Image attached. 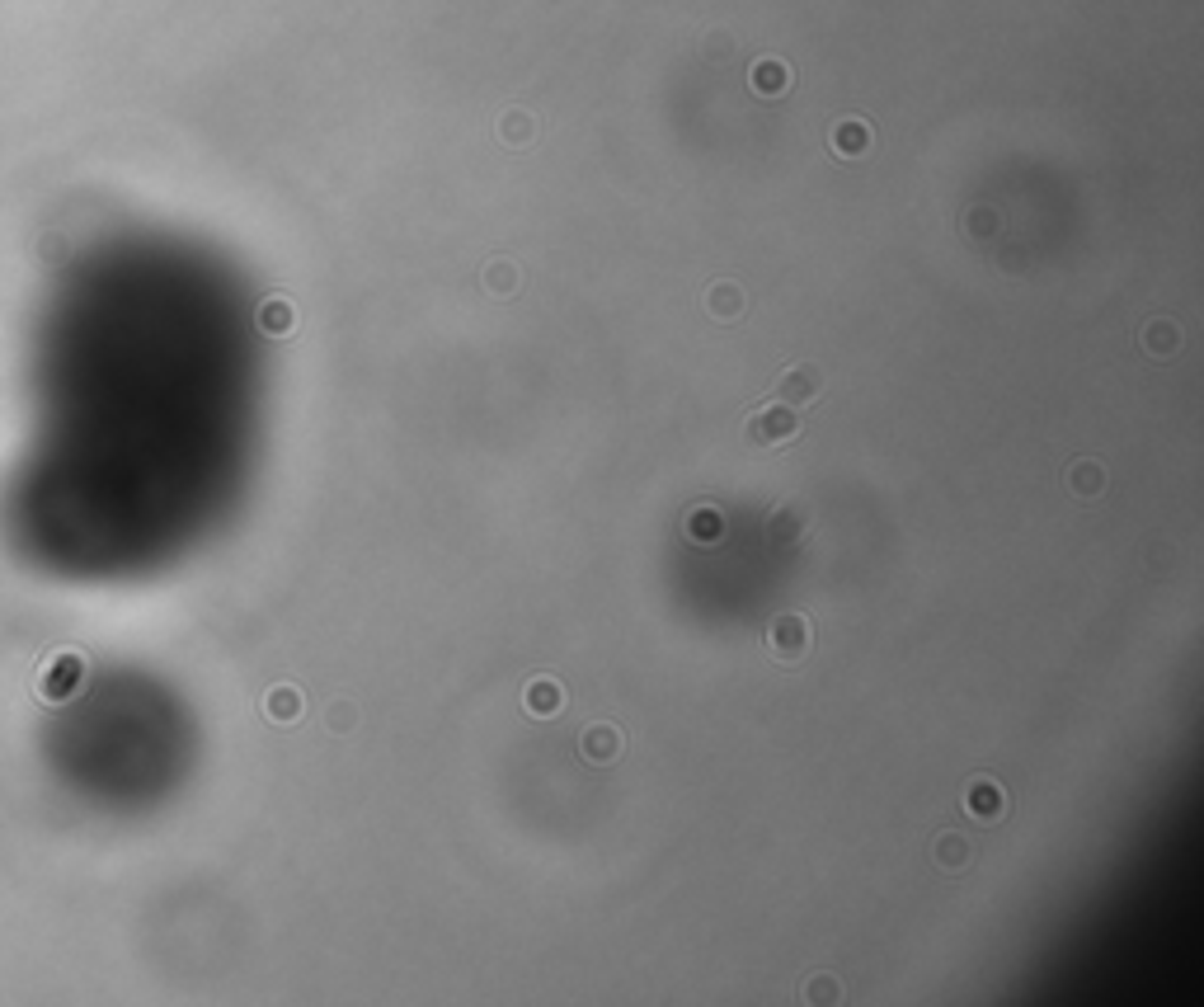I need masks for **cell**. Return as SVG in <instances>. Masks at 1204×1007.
I'll return each instance as SVG.
<instances>
[{"mask_svg": "<svg viewBox=\"0 0 1204 1007\" xmlns=\"http://www.w3.org/2000/svg\"><path fill=\"white\" fill-rule=\"evenodd\" d=\"M260 330H269V335H288L292 330V306L283 297H269L260 306Z\"/></svg>", "mask_w": 1204, "mask_h": 1007, "instance_id": "obj_18", "label": "cell"}, {"mask_svg": "<svg viewBox=\"0 0 1204 1007\" xmlns=\"http://www.w3.org/2000/svg\"><path fill=\"white\" fill-rule=\"evenodd\" d=\"M767 650L777 654L781 664H795L809 654V617L805 613H781L767 627Z\"/></svg>", "mask_w": 1204, "mask_h": 1007, "instance_id": "obj_2", "label": "cell"}, {"mask_svg": "<svg viewBox=\"0 0 1204 1007\" xmlns=\"http://www.w3.org/2000/svg\"><path fill=\"white\" fill-rule=\"evenodd\" d=\"M970 857H974L970 838H960V833H941V838H936V866H941V872H965Z\"/></svg>", "mask_w": 1204, "mask_h": 1007, "instance_id": "obj_13", "label": "cell"}, {"mask_svg": "<svg viewBox=\"0 0 1204 1007\" xmlns=\"http://www.w3.org/2000/svg\"><path fill=\"white\" fill-rule=\"evenodd\" d=\"M522 707L532 711V716H556V711L565 707V688L550 678H536L527 682V693H522Z\"/></svg>", "mask_w": 1204, "mask_h": 1007, "instance_id": "obj_11", "label": "cell"}, {"mask_svg": "<svg viewBox=\"0 0 1204 1007\" xmlns=\"http://www.w3.org/2000/svg\"><path fill=\"white\" fill-rule=\"evenodd\" d=\"M354 721H358L354 702H334V707L325 711V725L334 730V735H348V730H354Z\"/></svg>", "mask_w": 1204, "mask_h": 1007, "instance_id": "obj_19", "label": "cell"}, {"mask_svg": "<svg viewBox=\"0 0 1204 1007\" xmlns=\"http://www.w3.org/2000/svg\"><path fill=\"white\" fill-rule=\"evenodd\" d=\"M1143 349H1148L1152 358H1172L1181 349V330H1177V321H1167V315H1158V321H1148L1143 326Z\"/></svg>", "mask_w": 1204, "mask_h": 1007, "instance_id": "obj_10", "label": "cell"}, {"mask_svg": "<svg viewBox=\"0 0 1204 1007\" xmlns=\"http://www.w3.org/2000/svg\"><path fill=\"white\" fill-rule=\"evenodd\" d=\"M965 815H974L979 824H993V819L1007 815V791L993 782V776H974L965 787Z\"/></svg>", "mask_w": 1204, "mask_h": 1007, "instance_id": "obj_4", "label": "cell"}, {"mask_svg": "<svg viewBox=\"0 0 1204 1007\" xmlns=\"http://www.w3.org/2000/svg\"><path fill=\"white\" fill-rule=\"evenodd\" d=\"M579 753H584V762H593V767H607V762L621 758V730L607 721H593L584 735H579Z\"/></svg>", "mask_w": 1204, "mask_h": 1007, "instance_id": "obj_5", "label": "cell"}, {"mask_svg": "<svg viewBox=\"0 0 1204 1007\" xmlns=\"http://www.w3.org/2000/svg\"><path fill=\"white\" fill-rule=\"evenodd\" d=\"M706 311H711L715 321H739L743 315V287L739 283H715L711 292H706Z\"/></svg>", "mask_w": 1204, "mask_h": 1007, "instance_id": "obj_12", "label": "cell"}, {"mask_svg": "<svg viewBox=\"0 0 1204 1007\" xmlns=\"http://www.w3.org/2000/svg\"><path fill=\"white\" fill-rule=\"evenodd\" d=\"M805 998L809 1003H837V980H814Z\"/></svg>", "mask_w": 1204, "mask_h": 1007, "instance_id": "obj_20", "label": "cell"}, {"mask_svg": "<svg viewBox=\"0 0 1204 1007\" xmlns=\"http://www.w3.org/2000/svg\"><path fill=\"white\" fill-rule=\"evenodd\" d=\"M1068 490L1078 494V499H1096V494L1106 490V466L1092 462V457L1073 462V466H1068Z\"/></svg>", "mask_w": 1204, "mask_h": 1007, "instance_id": "obj_9", "label": "cell"}, {"mask_svg": "<svg viewBox=\"0 0 1204 1007\" xmlns=\"http://www.w3.org/2000/svg\"><path fill=\"white\" fill-rule=\"evenodd\" d=\"M795 434H800V420H795V409L786 405V400H767V405H758L748 415V424H743V438H748L752 448L791 443Z\"/></svg>", "mask_w": 1204, "mask_h": 1007, "instance_id": "obj_1", "label": "cell"}, {"mask_svg": "<svg viewBox=\"0 0 1204 1007\" xmlns=\"http://www.w3.org/2000/svg\"><path fill=\"white\" fill-rule=\"evenodd\" d=\"M485 292H494V297L518 292V264H508V259H490V264H485Z\"/></svg>", "mask_w": 1204, "mask_h": 1007, "instance_id": "obj_16", "label": "cell"}, {"mask_svg": "<svg viewBox=\"0 0 1204 1007\" xmlns=\"http://www.w3.org/2000/svg\"><path fill=\"white\" fill-rule=\"evenodd\" d=\"M301 707H306V702H301V693H297V688H274V693H269V702H264V711H269V716H274L278 725L297 721V716H301Z\"/></svg>", "mask_w": 1204, "mask_h": 1007, "instance_id": "obj_17", "label": "cell"}, {"mask_svg": "<svg viewBox=\"0 0 1204 1007\" xmlns=\"http://www.w3.org/2000/svg\"><path fill=\"white\" fill-rule=\"evenodd\" d=\"M805 523H809L805 503H781L777 514H772V523H767V532H772V542L777 546H795L800 537H805Z\"/></svg>", "mask_w": 1204, "mask_h": 1007, "instance_id": "obj_8", "label": "cell"}, {"mask_svg": "<svg viewBox=\"0 0 1204 1007\" xmlns=\"http://www.w3.org/2000/svg\"><path fill=\"white\" fill-rule=\"evenodd\" d=\"M819 395H823V372L814 368V363H795V368L777 381V400H786L791 409L814 405Z\"/></svg>", "mask_w": 1204, "mask_h": 1007, "instance_id": "obj_3", "label": "cell"}, {"mask_svg": "<svg viewBox=\"0 0 1204 1007\" xmlns=\"http://www.w3.org/2000/svg\"><path fill=\"white\" fill-rule=\"evenodd\" d=\"M970 232H974V236H979V232H984V236H993V232H998V217H993L988 207H984V212L974 207V212H970Z\"/></svg>", "mask_w": 1204, "mask_h": 1007, "instance_id": "obj_21", "label": "cell"}, {"mask_svg": "<svg viewBox=\"0 0 1204 1007\" xmlns=\"http://www.w3.org/2000/svg\"><path fill=\"white\" fill-rule=\"evenodd\" d=\"M536 136V118L522 109H508L504 118H499V142H508V147H527Z\"/></svg>", "mask_w": 1204, "mask_h": 1007, "instance_id": "obj_14", "label": "cell"}, {"mask_svg": "<svg viewBox=\"0 0 1204 1007\" xmlns=\"http://www.w3.org/2000/svg\"><path fill=\"white\" fill-rule=\"evenodd\" d=\"M791 81H795L791 67H786V62H777V57H763V62H758V67L748 71V85H752V90H758L763 99L786 95V90H791Z\"/></svg>", "mask_w": 1204, "mask_h": 1007, "instance_id": "obj_7", "label": "cell"}, {"mask_svg": "<svg viewBox=\"0 0 1204 1007\" xmlns=\"http://www.w3.org/2000/svg\"><path fill=\"white\" fill-rule=\"evenodd\" d=\"M720 532H725V523H720L715 509H692V514H687V537H692L697 546L720 542Z\"/></svg>", "mask_w": 1204, "mask_h": 1007, "instance_id": "obj_15", "label": "cell"}, {"mask_svg": "<svg viewBox=\"0 0 1204 1007\" xmlns=\"http://www.w3.org/2000/svg\"><path fill=\"white\" fill-rule=\"evenodd\" d=\"M871 142H876V132H871V123H862V118H842V123L833 127V136H828L833 156H842V161H857V156H866V151H871Z\"/></svg>", "mask_w": 1204, "mask_h": 1007, "instance_id": "obj_6", "label": "cell"}]
</instances>
